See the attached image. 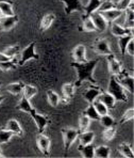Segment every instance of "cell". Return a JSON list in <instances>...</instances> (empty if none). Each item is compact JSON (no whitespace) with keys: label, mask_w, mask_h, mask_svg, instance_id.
<instances>
[{"label":"cell","mask_w":134,"mask_h":158,"mask_svg":"<svg viewBox=\"0 0 134 158\" xmlns=\"http://www.w3.org/2000/svg\"><path fill=\"white\" fill-rule=\"evenodd\" d=\"M18 22H19V19L16 15L3 16L2 18H0V29L3 31H10L18 24Z\"/></svg>","instance_id":"obj_12"},{"label":"cell","mask_w":134,"mask_h":158,"mask_svg":"<svg viewBox=\"0 0 134 158\" xmlns=\"http://www.w3.org/2000/svg\"><path fill=\"white\" fill-rule=\"evenodd\" d=\"M91 18L93 20L95 27H96V31H99V32H104L108 28V22L103 18V16L101 15L99 12H94L92 13L91 15Z\"/></svg>","instance_id":"obj_13"},{"label":"cell","mask_w":134,"mask_h":158,"mask_svg":"<svg viewBox=\"0 0 134 158\" xmlns=\"http://www.w3.org/2000/svg\"><path fill=\"white\" fill-rule=\"evenodd\" d=\"M133 40V34H129V35H124V36H119L118 38V46L119 49H120V53L122 56L126 53V48L128 43Z\"/></svg>","instance_id":"obj_31"},{"label":"cell","mask_w":134,"mask_h":158,"mask_svg":"<svg viewBox=\"0 0 134 158\" xmlns=\"http://www.w3.org/2000/svg\"><path fill=\"white\" fill-rule=\"evenodd\" d=\"M92 49H93L97 55L104 56V57L113 53L110 47V43H108V41L107 39H97L93 43Z\"/></svg>","instance_id":"obj_5"},{"label":"cell","mask_w":134,"mask_h":158,"mask_svg":"<svg viewBox=\"0 0 134 158\" xmlns=\"http://www.w3.org/2000/svg\"><path fill=\"white\" fill-rule=\"evenodd\" d=\"M36 94H37V88L32 85H25L24 90H22V96H25L28 99H31Z\"/></svg>","instance_id":"obj_32"},{"label":"cell","mask_w":134,"mask_h":158,"mask_svg":"<svg viewBox=\"0 0 134 158\" xmlns=\"http://www.w3.org/2000/svg\"><path fill=\"white\" fill-rule=\"evenodd\" d=\"M78 151L81 154V156L84 158H94V151H95V145H93V143L91 144H86V145H82L80 144L78 146Z\"/></svg>","instance_id":"obj_24"},{"label":"cell","mask_w":134,"mask_h":158,"mask_svg":"<svg viewBox=\"0 0 134 158\" xmlns=\"http://www.w3.org/2000/svg\"><path fill=\"white\" fill-rule=\"evenodd\" d=\"M132 3L133 0H118V2L116 3V9L121 11H126Z\"/></svg>","instance_id":"obj_44"},{"label":"cell","mask_w":134,"mask_h":158,"mask_svg":"<svg viewBox=\"0 0 134 158\" xmlns=\"http://www.w3.org/2000/svg\"><path fill=\"white\" fill-rule=\"evenodd\" d=\"M16 109L30 114V112H31L34 108H33V106L31 105V103H30V99H28L25 96H22V98H20V101L18 102L17 106H16Z\"/></svg>","instance_id":"obj_26"},{"label":"cell","mask_w":134,"mask_h":158,"mask_svg":"<svg viewBox=\"0 0 134 158\" xmlns=\"http://www.w3.org/2000/svg\"><path fill=\"white\" fill-rule=\"evenodd\" d=\"M25 87V83L22 82V81H17V82H12V83H9L6 85V90L9 93H11L12 95H19L20 93H22V90H24Z\"/></svg>","instance_id":"obj_22"},{"label":"cell","mask_w":134,"mask_h":158,"mask_svg":"<svg viewBox=\"0 0 134 158\" xmlns=\"http://www.w3.org/2000/svg\"><path fill=\"white\" fill-rule=\"evenodd\" d=\"M124 11H121V10H118V9H111V10H108V11H104V12H99L101 15L103 16L105 20L108 23H114L118 19L119 17H121L122 14H124Z\"/></svg>","instance_id":"obj_15"},{"label":"cell","mask_w":134,"mask_h":158,"mask_svg":"<svg viewBox=\"0 0 134 158\" xmlns=\"http://www.w3.org/2000/svg\"><path fill=\"white\" fill-rule=\"evenodd\" d=\"M99 122H100V124L102 125L104 128H108V127H112L115 125V120L114 118L112 117V115H110L108 113L104 115H101L100 118H99Z\"/></svg>","instance_id":"obj_35"},{"label":"cell","mask_w":134,"mask_h":158,"mask_svg":"<svg viewBox=\"0 0 134 158\" xmlns=\"http://www.w3.org/2000/svg\"><path fill=\"white\" fill-rule=\"evenodd\" d=\"M4 155H3V151H2V148H0V158H3Z\"/></svg>","instance_id":"obj_47"},{"label":"cell","mask_w":134,"mask_h":158,"mask_svg":"<svg viewBox=\"0 0 134 158\" xmlns=\"http://www.w3.org/2000/svg\"><path fill=\"white\" fill-rule=\"evenodd\" d=\"M116 8V3L112 1V0H104L102 1V3L100 4L99 9L97 10V12H104V11L111 10V9H115Z\"/></svg>","instance_id":"obj_42"},{"label":"cell","mask_w":134,"mask_h":158,"mask_svg":"<svg viewBox=\"0 0 134 158\" xmlns=\"http://www.w3.org/2000/svg\"><path fill=\"white\" fill-rule=\"evenodd\" d=\"M116 132H117V131L114 126L108 127V128H105L102 132V139L105 141V142L112 141L113 139L115 138V136H116Z\"/></svg>","instance_id":"obj_36"},{"label":"cell","mask_w":134,"mask_h":158,"mask_svg":"<svg viewBox=\"0 0 134 158\" xmlns=\"http://www.w3.org/2000/svg\"><path fill=\"white\" fill-rule=\"evenodd\" d=\"M3 17V15H2V12H1V10H0V18H2Z\"/></svg>","instance_id":"obj_49"},{"label":"cell","mask_w":134,"mask_h":158,"mask_svg":"<svg viewBox=\"0 0 134 158\" xmlns=\"http://www.w3.org/2000/svg\"><path fill=\"white\" fill-rule=\"evenodd\" d=\"M2 1H9V0H0V2H2Z\"/></svg>","instance_id":"obj_50"},{"label":"cell","mask_w":134,"mask_h":158,"mask_svg":"<svg viewBox=\"0 0 134 158\" xmlns=\"http://www.w3.org/2000/svg\"><path fill=\"white\" fill-rule=\"evenodd\" d=\"M4 98H6V97H4V96H3V95H0V104H1V103H2V102H3V101H4Z\"/></svg>","instance_id":"obj_48"},{"label":"cell","mask_w":134,"mask_h":158,"mask_svg":"<svg viewBox=\"0 0 134 158\" xmlns=\"http://www.w3.org/2000/svg\"><path fill=\"white\" fill-rule=\"evenodd\" d=\"M71 56H73V62H85V61H87L86 48H85V46L82 45V44H79V45H77L75 48H73V52H71Z\"/></svg>","instance_id":"obj_14"},{"label":"cell","mask_w":134,"mask_h":158,"mask_svg":"<svg viewBox=\"0 0 134 158\" xmlns=\"http://www.w3.org/2000/svg\"><path fill=\"white\" fill-rule=\"evenodd\" d=\"M115 98L116 102H122V103H127L128 102V95H127V91L120 85V83L117 81L115 76L111 75L110 80H108V91Z\"/></svg>","instance_id":"obj_2"},{"label":"cell","mask_w":134,"mask_h":158,"mask_svg":"<svg viewBox=\"0 0 134 158\" xmlns=\"http://www.w3.org/2000/svg\"><path fill=\"white\" fill-rule=\"evenodd\" d=\"M83 114H85L86 117H89L91 121H99V118H100V115L98 114V112L96 111V109L94 108L93 104H89L87 108L83 111Z\"/></svg>","instance_id":"obj_34"},{"label":"cell","mask_w":134,"mask_h":158,"mask_svg":"<svg viewBox=\"0 0 134 158\" xmlns=\"http://www.w3.org/2000/svg\"><path fill=\"white\" fill-rule=\"evenodd\" d=\"M107 61H108V72L112 76H118L119 74L124 71L121 66V63L119 62V60L115 57L114 53L112 55H108L107 56Z\"/></svg>","instance_id":"obj_8"},{"label":"cell","mask_w":134,"mask_h":158,"mask_svg":"<svg viewBox=\"0 0 134 158\" xmlns=\"http://www.w3.org/2000/svg\"><path fill=\"white\" fill-rule=\"evenodd\" d=\"M111 156V148L107 145L95 146L94 157L96 158H108Z\"/></svg>","instance_id":"obj_25"},{"label":"cell","mask_w":134,"mask_h":158,"mask_svg":"<svg viewBox=\"0 0 134 158\" xmlns=\"http://www.w3.org/2000/svg\"><path fill=\"white\" fill-rule=\"evenodd\" d=\"M19 52H20V46L19 45H13V46H9V47H6V49L3 50V53L8 56L9 58H11V59H14V58L19 53Z\"/></svg>","instance_id":"obj_38"},{"label":"cell","mask_w":134,"mask_h":158,"mask_svg":"<svg viewBox=\"0 0 134 158\" xmlns=\"http://www.w3.org/2000/svg\"><path fill=\"white\" fill-rule=\"evenodd\" d=\"M0 10L3 16H13L15 15L13 10V6L10 1H2L0 2Z\"/></svg>","instance_id":"obj_30"},{"label":"cell","mask_w":134,"mask_h":158,"mask_svg":"<svg viewBox=\"0 0 134 158\" xmlns=\"http://www.w3.org/2000/svg\"><path fill=\"white\" fill-rule=\"evenodd\" d=\"M83 30L85 32H94L96 31V27H95L93 20H92L91 16H87V15H83Z\"/></svg>","instance_id":"obj_33"},{"label":"cell","mask_w":134,"mask_h":158,"mask_svg":"<svg viewBox=\"0 0 134 158\" xmlns=\"http://www.w3.org/2000/svg\"><path fill=\"white\" fill-rule=\"evenodd\" d=\"M118 152L122 157H126V158H133L134 157L132 148H131V145L129 144V143H126V142L120 143L118 146Z\"/></svg>","instance_id":"obj_28"},{"label":"cell","mask_w":134,"mask_h":158,"mask_svg":"<svg viewBox=\"0 0 134 158\" xmlns=\"http://www.w3.org/2000/svg\"><path fill=\"white\" fill-rule=\"evenodd\" d=\"M89 125H91V120H89V118L82 113L79 118V131L81 132V131H89Z\"/></svg>","instance_id":"obj_37"},{"label":"cell","mask_w":134,"mask_h":158,"mask_svg":"<svg viewBox=\"0 0 134 158\" xmlns=\"http://www.w3.org/2000/svg\"><path fill=\"white\" fill-rule=\"evenodd\" d=\"M6 128L12 132L14 136L22 137V135H24V131H22L19 122H18L17 120H15V118H11V120H9L8 122H6Z\"/></svg>","instance_id":"obj_18"},{"label":"cell","mask_w":134,"mask_h":158,"mask_svg":"<svg viewBox=\"0 0 134 158\" xmlns=\"http://www.w3.org/2000/svg\"><path fill=\"white\" fill-rule=\"evenodd\" d=\"M16 67H17V63H16L14 59L10 60V61L0 62V71H2V72L12 71V69H15Z\"/></svg>","instance_id":"obj_41"},{"label":"cell","mask_w":134,"mask_h":158,"mask_svg":"<svg viewBox=\"0 0 134 158\" xmlns=\"http://www.w3.org/2000/svg\"><path fill=\"white\" fill-rule=\"evenodd\" d=\"M47 101L49 103V105L51 107H57V105L60 104V96L57 92L53 91V90H48L47 91Z\"/></svg>","instance_id":"obj_29"},{"label":"cell","mask_w":134,"mask_h":158,"mask_svg":"<svg viewBox=\"0 0 134 158\" xmlns=\"http://www.w3.org/2000/svg\"><path fill=\"white\" fill-rule=\"evenodd\" d=\"M126 52H127V53H129V55H130L131 57H133V56H134V50H133V40H131V41L128 43V45H127V48H126Z\"/></svg>","instance_id":"obj_45"},{"label":"cell","mask_w":134,"mask_h":158,"mask_svg":"<svg viewBox=\"0 0 134 158\" xmlns=\"http://www.w3.org/2000/svg\"><path fill=\"white\" fill-rule=\"evenodd\" d=\"M124 28L127 29H130V30H133V27H134V11L133 9H127L124 11Z\"/></svg>","instance_id":"obj_23"},{"label":"cell","mask_w":134,"mask_h":158,"mask_svg":"<svg viewBox=\"0 0 134 158\" xmlns=\"http://www.w3.org/2000/svg\"><path fill=\"white\" fill-rule=\"evenodd\" d=\"M55 19V15L52 13H48L46 14V15L43 16V18H41V25H40V29L41 31H46V30H48L50 27H51V25L53 24Z\"/></svg>","instance_id":"obj_21"},{"label":"cell","mask_w":134,"mask_h":158,"mask_svg":"<svg viewBox=\"0 0 134 158\" xmlns=\"http://www.w3.org/2000/svg\"><path fill=\"white\" fill-rule=\"evenodd\" d=\"M102 92L101 89L98 87V85H92L91 87L89 88L87 90H85L82 94V97L89 104H93L97 98H98L99 94Z\"/></svg>","instance_id":"obj_11"},{"label":"cell","mask_w":134,"mask_h":158,"mask_svg":"<svg viewBox=\"0 0 134 158\" xmlns=\"http://www.w3.org/2000/svg\"><path fill=\"white\" fill-rule=\"evenodd\" d=\"M10 60H12L11 58H9L6 55H4L3 52H0V62H6V61H10Z\"/></svg>","instance_id":"obj_46"},{"label":"cell","mask_w":134,"mask_h":158,"mask_svg":"<svg viewBox=\"0 0 134 158\" xmlns=\"http://www.w3.org/2000/svg\"><path fill=\"white\" fill-rule=\"evenodd\" d=\"M98 101H100L101 103H103L108 109H113L116 105L117 102L115 101V98L110 94L108 92H101L98 96Z\"/></svg>","instance_id":"obj_19"},{"label":"cell","mask_w":134,"mask_h":158,"mask_svg":"<svg viewBox=\"0 0 134 158\" xmlns=\"http://www.w3.org/2000/svg\"><path fill=\"white\" fill-rule=\"evenodd\" d=\"M98 63L99 59H94L85 62H73L70 64L71 67H73L77 72V81L73 82L76 87H80L84 81H89L93 85H98L96 79L94 78V71Z\"/></svg>","instance_id":"obj_1"},{"label":"cell","mask_w":134,"mask_h":158,"mask_svg":"<svg viewBox=\"0 0 134 158\" xmlns=\"http://www.w3.org/2000/svg\"><path fill=\"white\" fill-rule=\"evenodd\" d=\"M38 55L35 52V43L31 42L27 47H25L20 52V57L17 61V65H24L30 60H38Z\"/></svg>","instance_id":"obj_3"},{"label":"cell","mask_w":134,"mask_h":158,"mask_svg":"<svg viewBox=\"0 0 134 158\" xmlns=\"http://www.w3.org/2000/svg\"><path fill=\"white\" fill-rule=\"evenodd\" d=\"M30 115H31V118H33L34 123H35L36 127H37L38 134H43V132L45 131L47 125L49 124V118L46 117V115L36 112L35 109H33V110L30 112Z\"/></svg>","instance_id":"obj_7"},{"label":"cell","mask_w":134,"mask_h":158,"mask_svg":"<svg viewBox=\"0 0 134 158\" xmlns=\"http://www.w3.org/2000/svg\"><path fill=\"white\" fill-rule=\"evenodd\" d=\"M65 6V13L67 15H70L73 12L84 13V6L82 4L81 0H60Z\"/></svg>","instance_id":"obj_9"},{"label":"cell","mask_w":134,"mask_h":158,"mask_svg":"<svg viewBox=\"0 0 134 158\" xmlns=\"http://www.w3.org/2000/svg\"><path fill=\"white\" fill-rule=\"evenodd\" d=\"M93 106L94 108L96 109V111L98 112V114L100 115H104L107 114V113H108V108L107 106L104 105L103 103H101L100 101H98V99H96V101L93 103Z\"/></svg>","instance_id":"obj_39"},{"label":"cell","mask_w":134,"mask_h":158,"mask_svg":"<svg viewBox=\"0 0 134 158\" xmlns=\"http://www.w3.org/2000/svg\"><path fill=\"white\" fill-rule=\"evenodd\" d=\"M76 85L73 82H66L62 85V94H63V102L68 103L71 101V98L75 95Z\"/></svg>","instance_id":"obj_16"},{"label":"cell","mask_w":134,"mask_h":158,"mask_svg":"<svg viewBox=\"0 0 134 158\" xmlns=\"http://www.w3.org/2000/svg\"><path fill=\"white\" fill-rule=\"evenodd\" d=\"M133 118H134V109L133 108L127 109L120 118V124H124V123H127V122H130V121L133 120Z\"/></svg>","instance_id":"obj_43"},{"label":"cell","mask_w":134,"mask_h":158,"mask_svg":"<svg viewBox=\"0 0 134 158\" xmlns=\"http://www.w3.org/2000/svg\"><path fill=\"white\" fill-rule=\"evenodd\" d=\"M36 144H37L38 150L41 151V154H44L45 156H49L50 155V139L48 138L46 135L44 134H38L37 138H36Z\"/></svg>","instance_id":"obj_10"},{"label":"cell","mask_w":134,"mask_h":158,"mask_svg":"<svg viewBox=\"0 0 134 158\" xmlns=\"http://www.w3.org/2000/svg\"><path fill=\"white\" fill-rule=\"evenodd\" d=\"M101 3L102 0H89V3L84 6V15L89 16L92 13L97 12Z\"/></svg>","instance_id":"obj_27"},{"label":"cell","mask_w":134,"mask_h":158,"mask_svg":"<svg viewBox=\"0 0 134 158\" xmlns=\"http://www.w3.org/2000/svg\"><path fill=\"white\" fill-rule=\"evenodd\" d=\"M78 138H79V142L82 145H86V144H91L93 143L94 139H95V134L94 131H81L78 135Z\"/></svg>","instance_id":"obj_20"},{"label":"cell","mask_w":134,"mask_h":158,"mask_svg":"<svg viewBox=\"0 0 134 158\" xmlns=\"http://www.w3.org/2000/svg\"><path fill=\"white\" fill-rule=\"evenodd\" d=\"M61 132L62 137H63L64 150L67 152L78 139V135H79L80 131L79 129H76L73 127H65V128H62Z\"/></svg>","instance_id":"obj_4"},{"label":"cell","mask_w":134,"mask_h":158,"mask_svg":"<svg viewBox=\"0 0 134 158\" xmlns=\"http://www.w3.org/2000/svg\"><path fill=\"white\" fill-rule=\"evenodd\" d=\"M111 32L114 36H124V35H129V34H133V30L127 29L121 25L117 24L116 22L111 23Z\"/></svg>","instance_id":"obj_17"},{"label":"cell","mask_w":134,"mask_h":158,"mask_svg":"<svg viewBox=\"0 0 134 158\" xmlns=\"http://www.w3.org/2000/svg\"><path fill=\"white\" fill-rule=\"evenodd\" d=\"M14 135L6 128L0 129V144H6L10 142V140L13 138Z\"/></svg>","instance_id":"obj_40"},{"label":"cell","mask_w":134,"mask_h":158,"mask_svg":"<svg viewBox=\"0 0 134 158\" xmlns=\"http://www.w3.org/2000/svg\"><path fill=\"white\" fill-rule=\"evenodd\" d=\"M116 79L122 88H124L126 91H128L130 94L133 93V74H129L127 71H122L118 76H116Z\"/></svg>","instance_id":"obj_6"}]
</instances>
